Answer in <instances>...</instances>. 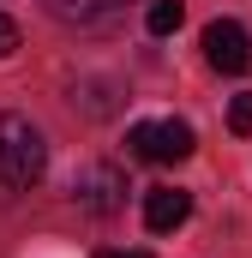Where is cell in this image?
<instances>
[{
    "label": "cell",
    "mask_w": 252,
    "mask_h": 258,
    "mask_svg": "<svg viewBox=\"0 0 252 258\" xmlns=\"http://www.w3.org/2000/svg\"><path fill=\"white\" fill-rule=\"evenodd\" d=\"M48 168V144L24 114H0V186H36Z\"/></svg>",
    "instance_id": "6da1fadb"
},
{
    "label": "cell",
    "mask_w": 252,
    "mask_h": 258,
    "mask_svg": "<svg viewBox=\"0 0 252 258\" xmlns=\"http://www.w3.org/2000/svg\"><path fill=\"white\" fill-rule=\"evenodd\" d=\"M126 144L144 162H186L192 150H198V132L186 120H138V126L126 132Z\"/></svg>",
    "instance_id": "7a4b0ae2"
},
{
    "label": "cell",
    "mask_w": 252,
    "mask_h": 258,
    "mask_svg": "<svg viewBox=\"0 0 252 258\" xmlns=\"http://www.w3.org/2000/svg\"><path fill=\"white\" fill-rule=\"evenodd\" d=\"M72 198L90 210V216H114L126 204V174L114 162H84L78 168V180H72Z\"/></svg>",
    "instance_id": "3957f363"
},
{
    "label": "cell",
    "mask_w": 252,
    "mask_h": 258,
    "mask_svg": "<svg viewBox=\"0 0 252 258\" xmlns=\"http://www.w3.org/2000/svg\"><path fill=\"white\" fill-rule=\"evenodd\" d=\"M204 60L216 66V72H246V66H252V42H246V30H240L234 18H216V24L204 30Z\"/></svg>",
    "instance_id": "277c9868"
},
{
    "label": "cell",
    "mask_w": 252,
    "mask_h": 258,
    "mask_svg": "<svg viewBox=\"0 0 252 258\" xmlns=\"http://www.w3.org/2000/svg\"><path fill=\"white\" fill-rule=\"evenodd\" d=\"M186 216H192V192H180V186H150L144 192V228L150 234H174Z\"/></svg>",
    "instance_id": "5b68a950"
},
{
    "label": "cell",
    "mask_w": 252,
    "mask_h": 258,
    "mask_svg": "<svg viewBox=\"0 0 252 258\" xmlns=\"http://www.w3.org/2000/svg\"><path fill=\"white\" fill-rule=\"evenodd\" d=\"M180 24H186V6L180 0H150V12H144V30L150 36H174Z\"/></svg>",
    "instance_id": "8992f818"
},
{
    "label": "cell",
    "mask_w": 252,
    "mask_h": 258,
    "mask_svg": "<svg viewBox=\"0 0 252 258\" xmlns=\"http://www.w3.org/2000/svg\"><path fill=\"white\" fill-rule=\"evenodd\" d=\"M108 6H120V0H54V12H66V18H96Z\"/></svg>",
    "instance_id": "52a82bcc"
},
{
    "label": "cell",
    "mask_w": 252,
    "mask_h": 258,
    "mask_svg": "<svg viewBox=\"0 0 252 258\" xmlns=\"http://www.w3.org/2000/svg\"><path fill=\"white\" fill-rule=\"evenodd\" d=\"M228 126L240 132V138L252 132V96H234V102H228Z\"/></svg>",
    "instance_id": "ba28073f"
},
{
    "label": "cell",
    "mask_w": 252,
    "mask_h": 258,
    "mask_svg": "<svg viewBox=\"0 0 252 258\" xmlns=\"http://www.w3.org/2000/svg\"><path fill=\"white\" fill-rule=\"evenodd\" d=\"M6 54H18V24L0 12V60H6Z\"/></svg>",
    "instance_id": "9c48e42d"
},
{
    "label": "cell",
    "mask_w": 252,
    "mask_h": 258,
    "mask_svg": "<svg viewBox=\"0 0 252 258\" xmlns=\"http://www.w3.org/2000/svg\"><path fill=\"white\" fill-rule=\"evenodd\" d=\"M96 258H150V252H96Z\"/></svg>",
    "instance_id": "30bf717a"
}]
</instances>
